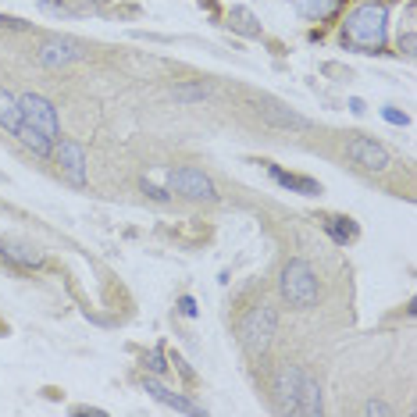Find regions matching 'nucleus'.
<instances>
[{
  "mask_svg": "<svg viewBox=\"0 0 417 417\" xmlns=\"http://www.w3.org/2000/svg\"><path fill=\"white\" fill-rule=\"evenodd\" d=\"M39 4L54 8L58 15H93V11H100L103 0H39Z\"/></svg>",
  "mask_w": 417,
  "mask_h": 417,
  "instance_id": "nucleus-21",
  "label": "nucleus"
},
{
  "mask_svg": "<svg viewBox=\"0 0 417 417\" xmlns=\"http://www.w3.org/2000/svg\"><path fill=\"white\" fill-rule=\"evenodd\" d=\"M143 389L158 399V403H165V406H172V410H179V413H193V417H207V406L203 403H193L189 396H182V392H175V389H168V385H161L158 378H143Z\"/></svg>",
  "mask_w": 417,
  "mask_h": 417,
  "instance_id": "nucleus-10",
  "label": "nucleus"
},
{
  "mask_svg": "<svg viewBox=\"0 0 417 417\" xmlns=\"http://www.w3.org/2000/svg\"><path fill=\"white\" fill-rule=\"evenodd\" d=\"M268 175H271L278 186H286V189H293V193H303V196H318V193H321V182H318V179L289 175V172H282L278 165H268Z\"/></svg>",
  "mask_w": 417,
  "mask_h": 417,
  "instance_id": "nucleus-13",
  "label": "nucleus"
},
{
  "mask_svg": "<svg viewBox=\"0 0 417 417\" xmlns=\"http://www.w3.org/2000/svg\"><path fill=\"white\" fill-rule=\"evenodd\" d=\"M211 96H214L211 82H175L172 86V100H179V103H203Z\"/></svg>",
  "mask_w": 417,
  "mask_h": 417,
  "instance_id": "nucleus-17",
  "label": "nucleus"
},
{
  "mask_svg": "<svg viewBox=\"0 0 417 417\" xmlns=\"http://www.w3.org/2000/svg\"><path fill=\"white\" fill-rule=\"evenodd\" d=\"M139 186H143V193H146L150 200H161V203H168V200H172V193H165V189H158V186H153L150 179H143Z\"/></svg>",
  "mask_w": 417,
  "mask_h": 417,
  "instance_id": "nucleus-24",
  "label": "nucleus"
},
{
  "mask_svg": "<svg viewBox=\"0 0 417 417\" xmlns=\"http://www.w3.org/2000/svg\"><path fill=\"white\" fill-rule=\"evenodd\" d=\"M364 413H371V417H385V413H392V406H389L385 399H371L368 406H364Z\"/></svg>",
  "mask_w": 417,
  "mask_h": 417,
  "instance_id": "nucleus-26",
  "label": "nucleus"
},
{
  "mask_svg": "<svg viewBox=\"0 0 417 417\" xmlns=\"http://www.w3.org/2000/svg\"><path fill=\"white\" fill-rule=\"evenodd\" d=\"M275 328H278V314H275V307L271 303H260L253 307L250 314L243 318L239 325V342L250 357H264L275 342Z\"/></svg>",
  "mask_w": 417,
  "mask_h": 417,
  "instance_id": "nucleus-3",
  "label": "nucleus"
},
{
  "mask_svg": "<svg viewBox=\"0 0 417 417\" xmlns=\"http://www.w3.org/2000/svg\"><path fill=\"white\" fill-rule=\"evenodd\" d=\"M300 382H303V368L300 364H282L271 378V396H275V406L282 413H296V403H300Z\"/></svg>",
  "mask_w": 417,
  "mask_h": 417,
  "instance_id": "nucleus-8",
  "label": "nucleus"
},
{
  "mask_svg": "<svg viewBox=\"0 0 417 417\" xmlns=\"http://www.w3.org/2000/svg\"><path fill=\"white\" fill-rule=\"evenodd\" d=\"M179 307H182V314L196 318V303H193V296H182V300H179Z\"/></svg>",
  "mask_w": 417,
  "mask_h": 417,
  "instance_id": "nucleus-29",
  "label": "nucleus"
},
{
  "mask_svg": "<svg viewBox=\"0 0 417 417\" xmlns=\"http://www.w3.org/2000/svg\"><path fill=\"white\" fill-rule=\"evenodd\" d=\"M50 158L58 161V168H61V175L75 186V189H82L86 186V150H82V143L79 139H54V153Z\"/></svg>",
  "mask_w": 417,
  "mask_h": 417,
  "instance_id": "nucleus-7",
  "label": "nucleus"
},
{
  "mask_svg": "<svg viewBox=\"0 0 417 417\" xmlns=\"http://www.w3.org/2000/svg\"><path fill=\"white\" fill-rule=\"evenodd\" d=\"M325 232H328V239H332V243L346 246V243H353V239H357V222H353V218H346V214H332V218H325Z\"/></svg>",
  "mask_w": 417,
  "mask_h": 417,
  "instance_id": "nucleus-19",
  "label": "nucleus"
},
{
  "mask_svg": "<svg viewBox=\"0 0 417 417\" xmlns=\"http://www.w3.org/2000/svg\"><path fill=\"white\" fill-rule=\"evenodd\" d=\"M413 46H417V36H413V32H403V39H399V54H413Z\"/></svg>",
  "mask_w": 417,
  "mask_h": 417,
  "instance_id": "nucleus-27",
  "label": "nucleus"
},
{
  "mask_svg": "<svg viewBox=\"0 0 417 417\" xmlns=\"http://www.w3.org/2000/svg\"><path fill=\"white\" fill-rule=\"evenodd\" d=\"M0 29H11V32H29L32 25L25 18H11V15H0Z\"/></svg>",
  "mask_w": 417,
  "mask_h": 417,
  "instance_id": "nucleus-23",
  "label": "nucleus"
},
{
  "mask_svg": "<svg viewBox=\"0 0 417 417\" xmlns=\"http://www.w3.org/2000/svg\"><path fill=\"white\" fill-rule=\"evenodd\" d=\"M0 253H4L8 260H15V264H22V268H43V253L25 246V243H18V239H4L0 243Z\"/></svg>",
  "mask_w": 417,
  "mask_h": 417,
  "instance_id": "nucleus-15",
  "label": "nucleus"
},
{
  "mask_svg": "<svg viewBox=\"0 0 417 417\" xmlns=\"http://www.w3.org/2000/svg\"><path fill=\"white\" fill-rule=\"evenodd\" d=\"M18 108H22V125H32L36 132L58 139V111L54 103L39 93H22L18 96Z\"/></svg>",
  "mask_w": 417,
  "mask_h": 417,
  "instance_id": "nucleus-5",
  "label": "nucleus"
},
{
  "mask_svg": "<svg viewBox=\"0 0 417 417\" xmlns=\"http://www.w3.org/2000/svg\"><path fill=\"white\" fill-rule=\"evenodd\" d=\"M15 139H18L22 146H29L36 158H50V153H54V139L43 136V132H36L32 125H22V129L15 132Z\"/></svg>",
  "mask_w": 417,
  "mask_h": 417,
  "instance_id": "nucleus-18",
  "label": "nucleus"
},
{
  "mask_svg": "<svg viewBox=\"0 0 417 417\" xmlns=\"http://www.w3.org/2000/svg\"><path fill=\"white\" fill-rule=\"evenodd\" d=\"M382 118H385V122H392V125H399V129H403V125H410V115H403V111H396V108H382Z\"/></svg>",
  "mask_w": 417,
  "mask_h": 417,
  "instance_id": "nucleus-25",
  "label": "nucleus"
},
{
  "mask_svg": "<svg viewBox=\"0 0 417 417\" xmlns=\"http://www.w3.org/2000/svg\"><path fill=\"white\" fill-rule=\"evenodd\" d=\"M260 118H264L268 125H275V129H293V132H307L310 129V118H303L300 111H293V108H286V103H278V100H260Z\"/></svg>",
  "mask_w": 417,
  "mask_h": 417,
  "instance_id": "nucleus-11",
  "label": "nucleus"
},
{
  "mask_svg": "<svg viewBox=\"0 0 417 417\" xmlns=\"http://www.w3.org/2000/svg\"><path fill=\"white\" fill-rule=\"evenodd\" d=\"M229 29H232L236 36H246V39L260 36V22H257L253 11H246V8H232V11H229Z\"/></svg>",
  "mask_w": 417,
  "mask_h": 417,
  "instance_id": "nucleus-20",
  "label": "nucleus"
},
{
  "mask_svg": "<svg viewBox=\"0 0 417 417\" xmlns=\"http://www.w3.org/2000/svg\"><path fill=\"white\" fill-rule=\"evenodd\" d=\"M168 193H179L186 200H218V186L200 168H172L168 172Z\"/></svg>",
  "mask_w": 417,
  "mask_h": 417,
  "instance_id": "nucleus-4",
  "label": "nucleus"
},
{
  "mask_svg": "<svg viewBox=\"0 0 417 417\" xmlns=\"http://www.w3.org/2000/svg\"><path fill=\"white\" fill-rule=\"evenodd\" d=\"M72 413H82V417H103L100 406H72Z\"/></svg>",
  "mask_w": 417,
  "mask_h": 417,
  "instance_id": "nucleus-28",
  "label": "nucleus"
},
{
  "mask_svg": "<svg viewBox=\"0 0 417 417\" xmlns=\"http://www.w3.org/2000/svg\"><path fill=\"white\" fill-rule=\"evenodd\" d=\"M0 129L11 132V136L22 129V108H18V96H15L11 89H4V86H0Z\"/></svg>",
  "mask_w": 417,
  "mask_h": 417,
  "instance_id": "nucleus-16",
  "label": "nucleus"
},
{
  "mask_svg": "<svg viewBox=\"0 0 417 417\" xmlns=\"http://www.w3.org/2000/svg\"><path fill=\"white\" fill-rule=\"evenodd\" d=\"M296 413H307V417H318V413H325V403H321V382H318L314 375H310V371H303Z\"/></svg>",
  "mask_w": 417,
  "mask_h": 417,
  "instance_id": "nucleus-12",
  "label": "nucleus"
},
{
  "mask_svg": "<svg viewBox=\"0 0 417 417\" xmlns=\"http://www.w3.org/2000/svg\"><path fill=\"white\" fill-rule=\"evenodd\" d=\"M36 61H39L43 68H65V65L82 61V50H79V43H72V39H46V43H39V50H36Z\"/></svg>",
  "mask_w": 417,
  "mask_h": 417,
  "instance_id": "nucleus-9",
  "label": "nucleus"
},
{
  "mask_svg": "<svg viewBox=\"0 0 417 417\" xmlns=\"http://www.w3.org/2000/svg\"><path fill=\"white\" fill-rule=\"evenodd\" d=\"M318 296H321V286H318L314 268H310L303 257H289L286 268H282V300L296 310H307V307L318 303Z\"/></svg>",
  "mask_w": 417,
  "mask_h": 417,
  "instance_id": "nucleus-2",
  "label": "nucleus"
},
{
  "mask_svg": "<svg viewBox=\"0 0 417 417\" xmlns=\"http://www.w3.org/2000/svg\"><path fill=\"white\" fill-rule=\"evenodd\" d=\"M389 39V8L385 4H360L342 22V43L357 46L364 54H382Z\"/></svg>",
  "mask_w": 417,
  "mask_h": 417,
  "instance_id": "nucleus-1",
  "label": "nucleus"
},
{
  "mask_svg": "<svg viewBox=\"0 0 417 417\" xmlns=\"http://www.w3.org/2000/svg\"><path fill=\"white\" fill-rule=\"evenodd\" d=\"M346 153H349V161L353 165H360L364 172H389V165H392V153L382 146V143H375L371 136H353V139H346Z\"/></svg>",
  "mask_w": 417,
  "mask_h": 417,
  "instance_id": "nucleus-6",
  "label": "nucleus"
},
{
  "mask_svg": "<svg viewBox=\"0 0 417 417\" xmlns=\"http://www.w3.org/2000/svg\"><path fill=\"white\" fill-rule=\"evenodd\" d=\"M146 368H150V371H158V375H165V371H168V364H165V349L146 353Z\"/></svg>",
  "mask_w": 417,
  "mask_h": 417,
  "instance_id": "nucleus-22",
  "label": "nucleus"
},
{
  "mask_svg": "<svg viewBox=\"0 0 417 417\" xmlns=\"http://www.w3.org/2000/svg\"><path fill=\"white\" fill-rule=\"evenodd\" d=\"M293 8H296L300 18H307V22H325V18L339 15L342 0H293Z\"/></svg>",
  "mask_w": 417,
  "mask_h": 417,
  "instance_id": "nucleus-14",
  "label": "nucleus"
}]
</instances>
